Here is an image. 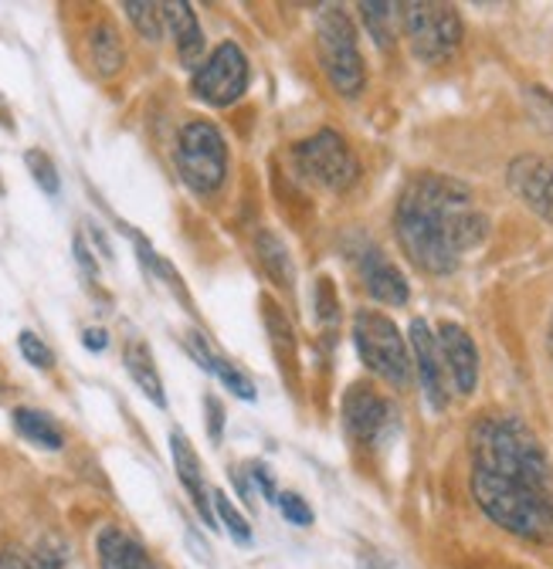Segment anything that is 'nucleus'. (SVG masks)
<instances>
[{
    "label": "nucleus",
    "instance_id": "nucleus-17",
    "mask_svg": "<svg viewBox=\"0 0 553 569\" xmlns=\"http://www.w3.org/2000/svg\"><path fill=\"white\" fill-rule=\"evenodd\" d=\"M122 363L132 377V383L140 387L157 407H167V393H164V380L157 373V363H154V352L147 349L144 339H129L126 349H122Z\"/></svg>",
    "mask_w": 553,
    "mask_h": 569
},
{
    "label": "nucleus",
    "instance_id": "nucleus-14",
    "mask_svg": "<svg viewBox=\"0 0 553 569\" xmlns=\"http://www.w3.org/2000/svg\"><path fill=\"white\" fill-rule=\"evenodd\" d=\"M170 451H174V468H177L180 485L194 498V506H197L200 519L207 522V529H215V506H211L215 498H211V491H207L200 458H197V451H194V445L187 441L184 431H170Z\"/></svg>",
    "mask_w": 553,
    "mask_h": 569
},
{
    "label": "nucleus",
    "instance_id": "nucleus-7",
    "mask_svg": "<svg viewBox=\"0 0 553 569\" xmlns=\"http://www.w3.org/2000/svg\"><path fill=\"white\" fill-rule=\"evenodd\" d=\"M401 28L414 58L425 64L448 61L462 44L458 11L452 4H438V0H411V4H401Z\"/></svg>",
    "mask_w": 553,
    "mask_h": 569
},
{
    "label": "nucleus",
    "instance_id": "nucleus-19",
    "mask_svg": "<svg viewBox=\"0 0 553 569\" xmlns=\"http://www.w3.org/2000/svg\"><path fill=\"white\" fill-rule=\"evenodd\" d=\"M14 427H18V435H21V438H28L31 445H38V448H45V451H61V448H65L61 427H58L48 413H41V410H34V407H18V410H14Z\"/></svg>",
    "mask_w": 553,
    "mask_h": 569
},
{
    "label": "nucleus",
    "instance_id": "nucleus-32",
    "mask_svg": "<svg viewBox=\"0 0 553 569\" xmlns=\"http://www.w3.org/2000/svg\"><path fill=\"white\" fill-rule=\"evenodd\" d=\"M82 342H86L89 352H102V349L109 346V332H106L102 326H92V329L82 332Z\"/></svg>",
    "mask_w": 553,
    "mask_h": 569
},
{
    "label": "nucleus",
    "instance_id": "nucleus-11",
    "mask_svg": "<svg viewBox=\"0 0 553 569\" xmlns=\"http://www.w3.org/2000/svg\"><path fill=\"white\" fill-rule=\"evenodd\" d=\"M510 190L546 224H553V157L523 153L506 167Z\"/></svg>",
    "mask_w": 553,
    "mask_h": 569
},
{
    "label": "nucleus",
    "instance_id": "nucleus-6",
    "mask_svg": "<svg viewBox=\"0 0 553 569\" xmlns=\"http://www.w3.org/2000/svg\"><path fill=\"white\" fill-rule=\"evenodd\" d=\"M296 173L326 193H343L361 180V163L350 150V142L333 129H319L293 147Z\"/></svg>",
    "mask_w": 553,
    "mask_h": 569
},
{
    "label": "nucleus",
    "instance_id": "nucleus-8",
    "mask_svg": "<svg viewBox=\"0 0 553 569\" xmlns=\"http://www.w3.org/2000/svg\"><path fill=\"white\" fill-rule=\"evenodd\" d=\"M248 79H251V68H248V58L245 51L235 44V41H225L211 51L190 79V89L200 102L215 106V109H225V106H235L245 89H248Z\"/></svg>",
    "mask_w": 553,
    "mask_h": 569
},
{
    "label": "nucleus",
    "instance_id": "nucleus-25",
    "mask_svg": "<svg viewBox=\"0 0 553 569\" xmlns=\"http://www.w3.org/2000/svg\"><path fill=\"white\" fill-rule=\"evenodd\" d=\"M211 498H215V512H218L221 522L228 526L231 539L241 542V546H248V542H251V526H248V519L231 506V498H228L225 491H211Z\"/></svg>",
    "mask_w": 553,
    "mask_h": 569
},
{
    "label": "nucleus",
    "instance_id": "nucleus-10",
    "mask_svg": "<svg viewBox=\"0 0 553 569\" xmlns=\"http://www.w3.org/2000/svg\"><path fill=\"white\" fill-rule=\"evenodd\" d=\"M354 264H357V274L364 281V289L374 302L381 306H407L411 299V284L404 278V271L374 244V241H364L357 251H354Z\"/></svg>",
    "mask_w": 553,
    "mask_h": 569
},
{
    "label": "nucleus",
    "instance_id": "nucleus-26",
    "mask_svg": "<svg viewBox=\"0 0 553 569\" xmlns=\"http://www.w3.org/2000/svg\"><path fill=\"white\" fill-rule=\"evenodd\" d=\"M24 163H28V170H31V177H34V183L45 190V193H58V187H61V180H58V170H55V163H51V157L45 153V150H28L24 153Z\"/></svg>",
    "mask_w": 553,
    "mask_h": 569
},
{
    "label": "nucleus",
    "instance_id": "nucleus-21",
    "mask_svg": "<svg viewBox=\"0 0 553 569\" xmlns=\"http://www.w3.org/2000/svg\"><path fill=\"white\" fill-rule=\"evenodd\" d=\"M361 14H364V24L371 31V38L377 41L381 51L394 48L397 41V14H401V4H361Z\"/></svg>",
    "mask_w": 553,
    "mask_h": 569
},
{
    "label": "nucleus",
    "instance_id": "nucleus-16",
    "mask_svg": "<svg viewBox=\"0 0 553 569\" xmlns=\"http://www.w3.org/2000/svg\"><path fill=\"white\" fill-rule=\"evenodd\" d=\"M96 549H99V559L106 569H160L140 542L112 526L99 532Z\"/></svg>",
    "mask_w": 553,
    "mask_h": 569
},
{
    "label": "nucleus",
    "instance_id": "nucleus-9",
    "mask_svg": "<svg viewBox=\"0 0 553 569\" xmlns=\"http://www.w3.org/2000/svg\"><path fill=\"white\" fill-rule=\"evenodd\" d=\"M394 423L397 413L391 400L381 397L371 383H354L343 397V427L357 445H377Z\"/></svg>",
    "mask_w": 553,
    "mask_h": 569
},
{
    "label": "nucleus",
    "instance_id": "nucleus-28",
    "mask_svg": "<svg viewBox=\"0 0 553 569\" xmlns=\"http://www.w3.org/2000/svg\"><path fill=\"white\" fill-rule=\"evenodd\" d=\"M65 559H68V549L55 536L41 539L34 549V569H65Z\"/></svg>",
    "mask_w": 553,
    "mask_h": 569
},
{
    "label": "nucleus",
    "instance_id": "nucleus-3",
    "mask_svg": "<svg viewBox=\"0 0 553 569\" xmlns=\"http://www.w3.org/2000/svg\"><path fill=\"white\" fill-rule=\"evenodd\" d=\"M316 44H319V61H323L326 82L333 86V92L343 99H357L367 86V68H364L361 48H357L354 21L339 4L319 8Z\"/></svg>",
    "mask_w": 553,
    "mask_h": 569
},
{
    "label": "nucleus",
    "instance_id": "nucleus-5",
    "mask_svg": "<svg viewBox=\"0 0 553 569\" xmlns=\"http://www.w3.org/2000/svg\"><path fill=\"white\" fill-rule=\"evenodd\" d=\"M174 163L180 170V180L197 193L211 197L228 180V142L221 129L207 119H194L177 136V153Z\"/></svg>",
    "mask_w": 553,
    "mask_h": 569
},
{
    "label": "nucleus",
    "instance_id": "nucleus-1",
    "mask_svg": "<svg viewBox=\"0 0 553 569\" xmlns=\"http://www.w3.org/2000/svg\"><path fill=\"white\" fill-rule=\"evenodd\" d=\"M394 234L414 268L442 278L458 271L465 254L486 244L490 218L462 180L418 173L397 197Z\"/></svg>",
    "mask_w": 553,
    "mask_h": 569
},
{
    "label": "nucleus",
    "instance_id": "nucleus-35",
    "mask_svg": "<svg viewBox=\"0 0 553 569\" xmlns=\"http://www.w3.org/2000/svg\"><path fill=\"white\" fill-rule=\"evenodd\" d=\"M546 352H550V367H553V316H550V326H546Z\"/></svg>",
    "mask_w": 553,
    "mask_h": 569
},
{
    "label": "nucleus",
    "instance_id": "nucleus-22",
    "mask_svg": "<svg viewBox=\"0 0 553 569\" xmlns=\"http://www.w3.org/2000/svg\"><path fill=\"white\" fill-rule=\"evenodd\" d=\"M122 14L132 21V28L140 31V38H147V41H160V34H164V11H160V4H144V0H129V4H122Z\"/></svg>",
    "mask_w": 553,
    "mask_h": 569
},
{
    "label": "nucleus",
    "instance_id": "nucleus-23",
    "mask_svg": "<svg viewBox=\"0 0 553 569\" xmlns=\"http://www.w3.org/2000/svg\"><path fill=\"white\" fill-rule=\"evenodd\" d=\"M261 312H265V326H268V336L275 342V349H279L283 356V363H286V352L296 349V336H293V326L286 319V312L275 306L271 299H261Z\"/></svg>",
    "mask_w": 553,
    "mask_h": 569
},
{
    "label": "nucleus",
    "instance_id": "nucleus-34",
    "mask_svg": "<svg viewBox=\"0 0 553 569\" xmlns=\"http://www.w3.org/2000/svg\"><path fill=\"white\" fill-rule=\"evenodd\" d=\"M0 569H28V562H21L14 556H0Z\"/></svg>",
    "mask_w": 553,
    "mask_h": 569
},
{
    "label": "nucleus",
    "instance_id": "nucleus-33",
    "mask_svg": "<svg viewBox=\"0 0 553 569\" xmlns=\"http://www.w3.org/2000/svg\"><path fill=\"white\" fill-rule=\"evenodd\" d=\"M72 248H76V258H79V264H82V271L96 278V274H99V264H96V254H89V248H86V241H82V234L76 238V244H72Z\"/></svg>",
    "mask_w": 553,
    "mask_h": 569
},
{
    "label": "nucleus",
    "instance_id": "nucleus-13",
    "mask_svg": "<svg viewBox=\"0 0 553 569\" xmlns=\"http://www.w3.org/2000/svg\"><path fill=\"white\" fill-rule=\"evenodd\" d=\"M438 336V349H442V363L448 373V383L468 397L478 387V349L472 342V336L458 326V322H442L435 329Z\"/></svg>",
    "mask_w": 553,
    "mask_h": 569
},
{
    "label": "nucleus",
    "instance_id": "nucleus-18",
    "mask_svg": "<svg viewBox=\"0 0 553 569\" xmlns=\"http://www.w3.org/2000/svg\"><path fill=\"white\" fill-rule=\"evenodd\" d=\"M255 251H258V261L268 271V278L279 284V289L293 292L296 289V264H293V254H289L286 241L279 234H271V231H258Z\"/></svg>",
    "mask_w": 553,
    "mask_h": 569
},
{
    "label": "nucleus",
    "instance_id": "nucleus-4",
    "mask_svg": "<svg viewBox=\"0 0 553 569\" xmlns=\"http://www.w3.org/2000/svg\"><path fill=\"white\" fill-rule=\"evenodd\" d=\"M354 346L361 352L364 367L381 377L384 383L407 390L414 380V360H411V346L401 336V329L394 326V319H387L384 312L364 309L354 316Z\"/></svg>",
    "mask_w": 553,
    "mask_h": 569
},
{
    "label": "nucleus",
    "instance_id": "nucleus-27",
    "mask_svg": "<svg viewBox=\"0 0 553 569\" xmlns=\"http://www.w3.org/2000/svg\"><path fill=\"white\" fill-rule=\"evenodd\" d=\"M18 349H21V356L31 363V367H38V370H51L55 367V352L48 349V342L38 336V332H31V329H24L21 336H18Z\"/></svg>",
    "mask_w": 553,
    "mask_h": 569
},
{
    "label": "nucleus",
    "instance_id": "nucleus-15",
    "mask_svg": "<svg viewBox=\"0 0 553 569\" xmlns=\"http://www.w3.org/2000/svg\"><path fill=\"white\" fill-rule=\"evenodd\" d=\"M160 11H164V24L174 34L180 61L187 68H197V61L204 54V31H200V21L194 18V8L187 0H170V4H160Z\"/></svg>",
    "mask_w": 553,
    "mask_h": 569
},
{
    "label": "nucleus",
    "instance_id": "nucleus-29",
    "mask_svg": "<svg viewBox=\"0 0 553 569\" xmlns=\"http://www.w3.org/2000/svg\"><path fill=\"white\" fill-rule=\"evenodd\" d=\"M279 509H283V519H286V522L313 526V509L306 506V498H303V495H296V491L279 495Z\"/></svg>",
    "mask_w": 553,
    "mask_h": 569
},
{
    "label": "nucleus",
    "instance_id": "nucleus-30",
    "mask_svg": "<svg viewBox=\"0 0 553 569\" xmlns=\"http://www.w3.org/2000/svg\"><path fill=\"white\" fill-rule=\"evenodd\" d=\"M204 417H207V435H211V441L218 445L221 435H225V407L215 393L204 397Z\"/></svg>",
    "mask_w": 553,
    "mask_h": 569
},
{
    "label": "nucleus",
    "instance_id": "nucleus-20",
    "mask_svg": "<svg viewBox=\"0 0 553 569\" xmlns=\"http://www.w3.org/2000/svg\"><path fill=\"white\" fill-rule=\"evenodd\" d=\"M89 54H92V64L99 76H116L126 61V51H122V38L119 31L109 24V21H99L89 34Z\"/></svg>",
    "mask_w": 553,
    "mask_h": 569
},
{
    "label": "nucleus",
    "instance_id": "nucleus-24",
    "mask_svg": "<svg viewBox=\"0 0 553 569\" xmlns=\"http://www.w3.org/2000/svg\"><path fill=\"white\" fill-rule=\"evenodd\" d=\"M207 370H211V373L225 383V390H228V393H235V397H241V400H255V397H258L255 383H251V380H248L235 363H228L225 356H218V352H215V356H211V363H207Z\"/></svg>",
    "mask_w": 553,
    "mask_h": 569
},
{
    "label": "nucleus",
    "instance_id": "nucleus-31",
    "mask_svg": "<svg viewBox=\"0 0 553 569\" xmlns=\"http://www.w3.org/2000/svg\"><path fill=\"white\" fill-rule=\"evenodd\" d=\"M251 475H255V485L261 488V495L268 498V502H279V491H275V481H271V471L265 465H251Z\"/></svg>",
    "mask_w": 553,
    "mask_h": 569
},
{
    "label": "nucleus",
    "instance_id": "nucleus-12",
    "mask_svg": "<svg viewBox=\"0 0 553 569\" xmlns=\"http://www.w3.org/2000/svg\"><path fill=\"white\" fill-rule=\"evenodd\" d=\"M407 346H411V360H414V373L422 380V390L428 397V403L435 410L448 407V373L442 363V349H438V336L432 332V326L425 319H414L407 329Z\"/></svg>",
    "mask_w": 553,
    "mask_h": 569
},
{
    "label": "nucleus",
    "instance_id": "nucleus-2",
    "mask_svg": "<svg viewBox=\"0 0 553 569\" xmlns=\"http://www.w3.org/2000/svg\"><path fill=\"white\" fill-rule=\"evenodd\" d=\"M472 498L500 529L523 542H553V488L506 478L486 468H472Z\"/></svg>",
    "mask_w": 553,
    "mask_h": 569
}]
</instances>
